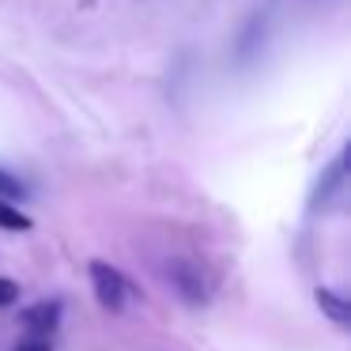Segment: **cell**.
I'll return each mask as SVG.
<instances>
[{"label":"cell","mask_w":351,"mask_h":351,"mask_svg":"<svg viewBox=\"0 0 351 351\" xmlns=\"http://www.w3.org/2000/svg\"><path fill=\"white\" fill-rule=\"evenodd\" d=\"M87 272H91V287H95L99 306L106 313H121L125 298H129V280H125L114 265H106V261H91Z\"/></svg>","instance_id":"cell-2"},{"label":"cell","mask_w":351,"mask_h":351,"mask_svg":"<svg viewBox=\"0 0 351 351\" xmlns=\"http://www.w3.org/2000/svg\"><path fill=\"white\" fill-rule=\"evenodd\" d=\"M343 182H348V147H343V152L321 170L317 185H313V193H310V212H325V208L340 197Z\"/></svg>","instance_id":"cell-3"},{"label":"cell","mask_w":351,"mask_h":351,"mask_svg":"<svg viewBox=\"0 0 351 351\" xmlns=\"http://www.w3.org/2000/svg\"><path fill=\"white\" fill-rule=\"evenodd\" d=\"M57 321H61V302L53 298V302H34L31 310H23L19 325L34 343H49V336L57 332Z\"/></svg>","instance_id":"cell-4"},{"label":"cell","mask_w":351,"mask_h":351,"mask_svg":"<svg viewBox=\"0 0 351 351\" xmlns=\"http://www.w3.org/2000/svg\"><path fill=\"white\" fill-rule=\"evenodd\" d=\"M0 227H4V230H31V219H27L16 204L0 200Z\"/></svg>","instance_id":"cell-6"},{"label":"cell","mask_w":351,"mask_h":351,"mask_svg":"<svg viewBox=\"0 0 351 351\" xmlns=\"http://www.w3.org/2000/svg\"><path fill=\"white\" fill-rule=\"evenodd\" d=\"M313 302H317V310L325 313L328 321H336V325H351V306L343 302L336 291H328V287H317L313 291Z\"/></svg>","instance_id":"cell-5"},{"label":"cell","mask_w":351,"mask_h":351,"mask_svg":"<svg viewBox=\"0 0 351 351\" xmlns=\"http://www.w3.org/2000/svg\"><path fill=\"white\" fill-rule=\"evenodd\" d=\"M12 351H53V343H34V340H27V343H19V348H12Z\"/></svg>","instance_id":"cell-9"},{"label":"cell","mask_w":351,"mask_h":351,"mask_svg":"<svg viewBox=\"0 0 351 351\" xmlns=\"http://www.w3.org/2000/svg\"><path fill=\"white\" fill-rule=\"evenodd\" d=\"M23 182H19L16 174H8V170L0 167V200H16V197H23Z\"/></svg>","instance_id":"cell-7"},{"label":"cell","mask_w":351,"mask_h":351,"mask_svg":"<svg viewBox=\"0 0 351 351\" xmlns=\"http://www.w3.org/2000/svg\"><path fill=\"white\" fill-rule=\"evenodd\" d=\"M167 283L178 291V298L185 306H204L212 298V280L204 276V268L197 261H185V257L167 261Z\"/></svg>","instance_id":"cell-1"},{"label":"cell","mask_w":351,"mask_h":351,"mask_svg":"<svg viewBox=\"0 0 351 351\" xmlns=\"http://www.w3.org/2000/svg\"><path fill=\"white\" fill-rule=\"evenodd\" d=\"M16 298H19V287L8 280V276H0V310H4V306H12Z\"/></svg>","instance_id":"cell-8"}]
</instances>
